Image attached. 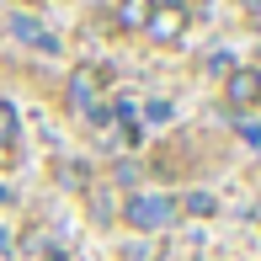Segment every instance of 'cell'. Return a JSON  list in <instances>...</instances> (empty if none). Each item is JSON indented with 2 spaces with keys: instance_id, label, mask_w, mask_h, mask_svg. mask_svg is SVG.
<instances>
[{
  "instance_id": "obj_1",
  "label": "cell",
  "mask_w": 261,
  "mask_h": 261,
  "mask_svg": "<svg viewBox=\"0 0 261 261\" xmlns=\"http://www.w3.org/2000/svg\"><path fill=\"white\" fill-rule=\"evenodd\" d=\"M176 213H181V208H176V197H171V192H134V197L123 203L128 229H144V234H149V229H165Z\"/></svg>"
},
{
  "instance_id": "obj_2",
  "label": "cell",
  "mask_w": 261,
  "mask_h": 261,
  "mask_svg": "<svg viewBox=\"0 0 261 261\" xmlns=\"http://www.w3.org/2000/svg\"><path fill=\"white\" fill-rule=\"evenodd\" d=\"M144 32H149V43H160V48L181 43V38H187V6H181V0H155Z\"/></svg>"
},
{
  "instance_id": "obj_3",
  "label": "cell",
  "mask_w": 261,
  "mask_h": 261,
  "mask_svg": "<svg viewBox=\"0 0 261 261\" xmlns=\"http://www.w3.org/2000/svg\"><path fill=\"white\" fill-rule=\"evenodd\" d=\"M101 80H107L101 64H80V69H69V80H64V101L75 107V112H91V107L101 101Z\"/></svg>"
},
{
  "instance_id": "obj_4",
  "label": "cell",
  "mask_w": 261,
  "mask_h": 261,
  "mask_svg": "<svg viewBox=\"0 0 261 261\" xmlns=\"http://www.w3.org/2000/svg\"><path fill=\"white\" fill-rule=\"evenodd\" d=\"M224 101L229 107H256L261 101V69L256 64H234L224 75Z\"/></svg>"
},
{
  "instance_id": "obj_5",
  "label": "cell",
  "mask_w": 261,
  "mask_h": 261,
  "mask_svg": "<svg viewBox=\"0 0 261 261\" xmlns=\"http://www.w3.org/2000/svg\"><path fill=\"white\" fill-rule=\"evenodd\" d=\"M6 27H11V38H16V43H27V48L59 54V38H54V32H43V27H38V16H27V11H16V16L6 21Z\"/></svg>"
},
{
  "instance_id": "obj_6",
  "label": "cell",
  "mask_w": 261,
  "mask_h": 261,
  "mask_svg": "<svg viewBox=\"0 0 261 261\" xmlns=\"http://www.w3.org/2000/svg\"><path fill=\"white\" fill-rule=\"evenodd\" d=\"M149 11H155V0H123V6H117V21H123V27H134V32H144Z\"/></svg>"
},
{
  "instance_id": "obj_7",
  "label": "cell",
  "mask_w": 261,
  "mask_h": 261,
  "mask_svg": "<svg viewBox=\"0 0 261 261\" xmlns=\"http://www.w3.org/2000/svg\"><path fill=\"white\" fill-rule=\"evenodd\" d=\"M11 144H16V107L0 101V149H11Z\"/></svg>"
},
{
  "instance_id": "obj_8",
  "label": "cell",
  "mask_w": 261,
  "mask_h": 261,
  "mask_svg": "<svg viewBox=\"0 0 261 261\" xmlns=\"http://www.w3.org/2000/svg\"><path fill=\"white\" fill-rule=\"evenodd\" d=\"M144 117H149V123H171V101H149Z\"/></svg>"
},
{
  "instance_id": "obj_9",
  "label": "cell",
  "mask_w": 261,
  "mask_h": 261,
  "mask_svg": "<svg viewBox=\"0 0 261 261\" xmlns=\"http://www.w3.org/2000/svg\"><path fill=\"white\" fill-rule=\"evenodd\" d=\"M59 176H64V187H86V171H80V165H64Z\"/></svg>"
},
{
  "instance_id": "obj_10",
  "label": "cell",
  "mask_w": 261,
  "mask_h": 261,
  "mask_svg": "<svg viewBox=\"0 0 261 261\" xmlns=\"http://www.w3.org/2000/svg\"><path fill=\"white\" fill-rule=\"evenodd\" d=\"M187 208H192V213H213V197L197 192V197H187Z\"/></svg>"
},
{
  "instance_id": "obj_11",
  "label": "cell",
  "mask_w": 261,
  "mask_h": 261,
  "mask_svg": "<svg viewBox=\"0 0 261 261\" xmlns=\"http://www.w3.org/2000/svg\"><path fill=\"white\" fill-rule=\"evenodd\" d=\"M48 261H64V256H48Z\"/></svg>"
},
{
  "instance_id": "obj_12",
  "label": "cell",
  "mask_w": 261,
  "mask_h": 261,
  "mask_svg": "<svg viewBox=\"0 0 261 261\" xmlns=\"http://www.w3.org/2000/svg\"><path fill=\"white\" fill-rule=\"evenodd\" d=\"M245 6H256V0H245Z\"/></svg>"
}]
</instances>
